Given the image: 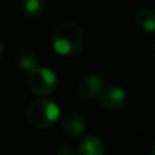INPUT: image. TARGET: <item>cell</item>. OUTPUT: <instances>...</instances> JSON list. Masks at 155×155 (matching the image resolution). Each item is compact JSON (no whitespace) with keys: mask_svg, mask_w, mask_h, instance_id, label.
Segmentation results:
<instances>
[{"mask_svg":"<svg viewBox=\"0 0 155 155\" xmlns=\"http://www.w3.org/2000/svg\"><path fill=\"white\" fill-rule=\"evenodd\" d=\"M84 44V33L79 25L64 22L54 29L52 34V46L61 56H72L82 49Z\"/></svg>","mask_w":155,"mask_h":155,"instance_id":"obj_1","label":"cell"},{"mask_svg":"<svg viewBox=\"0 0 155 155\" xmlns=\"http://www.w3.org/2000/svg\"><path fill=\"white\" fill-rule=\"evenodd\" d=\"M60 117V107L51 99H34L26 109V118L35 128H48Z\"/></svg>","mask_w":155,"mask_h":155,"instance_id":"obj_2","label":"cell"},{"mask_svg":"<svg viewBox=\"0 0 155 155\" xmlns=\"http://www.w3.org/2000/svg\"><path fill=\"white\" fill-rule=\"evenodd\" d=\"M27 84L33 93L38 95H49L54 93L57 88V76L49 68L35 67L29 71L27 75Z\"/></svg>","mask_w":155,"mask_h":155,"instance_id":"obj_3","label":"cell"},{"mask_svg":"<svg viewBox=\"0 0 155 155\" xmlns=\"http://www.w3.org/2000/svg\"><path fill=\"white\" fill-rule=\"evenodd\" d=\"M98 101L106 109L118 110L125 106L128 97L125 91L118 86H106V87H102V90L99 91Z\"/></svg>","mask_w":155,"mask_h":155,"instance_id":"obj_4","label":"cell"},{"mask_svg":"<svg viewBox=\"0 0 155 155\" xmlns=\"http://www.w3.org/2000/svg\"><path fill=\"white\" fill-rule=\"evenodd\" d=\"M61 127L68 136L76 137L86 131V118L78 112H68L63 117Z\"/></svg>","mask_w":155,"mask_h":155,"instance_id":"obj_5","label":"cell"},{"mask_svg":"<svg viewBox=\"0 0 155 155\" xmlns=\"http://www.w3.org/2000/svg\"><path fill=\"white\" fill-rule=\"evenodd\" d=\"M104 87V80L97 74L87 75L79 84V94L84 99H93L98 97L99 91Z\"/></svg>","mask_w":155,"mask_h":155,"instance_id":"obj_6","label":"cell"},{"mask_svg":"<svg viewBox=\"0 0 155 155\" xmlns=\"http://www.w3.org/2000/svg\"><path fill=\"white\" fill-rule=\"evenodd\" d=\"M135 25L137 29L146 33L155 31V10L150 7H140L134 15Z\"/></svg>","mask_w":155,"mask_h":155,"instance_id":"obj_7","label":"cell"},{"mask_svg":"<svg viewBox=\"0 0 155 155\" xmlns=\"http://www.w3.org/2000/svg\"><path fill=\"white\" fill-rule=\"evenodd\" d=\"M78 155H105L104 143L97 136H86L78 147Z\"/></svg>","mask_w":155,"mask_h":155,"instance_id":"obj_8","label":"cell"},{"mask_svg":"<svg viewBox=\"0 0 155 155\" xmlns=\"http://www.w3.org/2000/svg\"><path fill=\"white\" fill-rule=\"evenodd\" d=\"M46 8V2L45 0H23L22 2V10L26 15L29 16H40L44 14Z\"/></svg>","mask_w":155,"mask_h":155,"instance_id":"obj_9","label":"cell"},{"mask_svg":"<svg viewBox=\"0 0 155 155\" xmlns=\"http://www.w3.org/2000/svg\"><path fill=\"white\" fill-rule=\"evenodd\" d=\"M18 67L22 71H31L37 67V57L33 52L25 51L18 56Z\"/></svg>","mask_w":155,"mask_h":155,"instance_id":"obj_10","label":"cell"},{"mask_svg":"<svg viewBox=\"0 0 155 155\" xmlns=\"http://www.w3.org/2000/svg\"><path fill=\"white\" fill-rule=\"evenodd\" d=\"M57 155H75V151H74L70 146L64 144L57 150Z\"/></svg>","mask_w":155,"mask_h":155,"instance_id":"obj_11","label":"cell"},{"mask_svg":"<svg viewBox=\"0 0 155 155\" xmlns=\"http://www.w3.org/2000/svg\"><path fill=\"white\" fill-rule=\"evenodd\" d=\"M3 49H4V45H3V41L0 40V56H2V53H3Z\"/></svg>","mask_w":155,"mask_h":155,"instance_id":"obj_12","label":"cell"},{"mask_svg":"<svg viewBox=\"0 0 155 155\" xmlns=\"http://www.w3.org/2000/svg\"><path fill=\"white\" fill-rule=\"evenodd\" d=\"M151 53H153V56H154V59H155V44L153 45V49H151Z\"/></svg>","mask_w":155,"mask_h":155,"instance_id":"obj_13","label":"cell"},{"mask_svg":"<svg viewBox=\"0 0 155 155\" xmlns=\"http://www.w3.org/2000/svg\"><path fill=\"white\" fill-rule=\"evenodd\" d=\"M151 155H155V144H154V147H153V151H151Z\"/></svg>","mask_w":155,"mask_h":155,"instance_id":"obj_14","label":"cell"}]
</instances>
